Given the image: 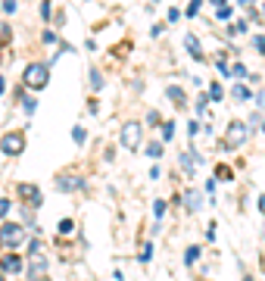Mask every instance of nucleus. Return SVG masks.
<instances>
[{
    "instance_id": "nucleus-1",
    "label": "nucleus",
    "mask_w": 265,
    "mask_h": 281,
    "mask_svg": "<svg viewBox=\"0 0 265 281\" xmlns=\"http://www.w3.org/2000/svg\"><path fill=\"white\" fill-rule=\"evenodd\" d=\"M47 81H50V66H44V63H28L25 66V72H22L25 88L41 91V88H47Z\"/></svg>"
},
{
    "instance_id": "nucleus-2",
    "label": "nucleus",
    "mask_w": 265,
    "mask_h": 281,
    "mask_svg": "<svg viewBox=\"0 0 265 281\" xmlns=\"http://www.w3.org/2000/svg\"><path fill=\"white\" fill-rule=\"evenodd\" d=\"M25 237H28V228H22L16 222H3V225H0V244H3V247H19V244H25Z\"/></svg>"
},
{
    "instance_id": "nucleus-3",
    "label": "nucleus",
    "mask_w": 265,
    "mask_h": 281,
    "mask_svg": "<svg viewBox=\"0 0 265 281\" xmlns=\"http://www.w3.org/2000/svg\"><path fill=\"white\" fill-rule=\"evenodd\" d=\"M250 138V125L246 122H231L228 131H225V150H237L241 144H246Z\"/></svg>"
},
{
    "instance_id": "nucleus-4",
    "label": "nucleus",
    "mask_w": 265,
    "mask_h": 281,
    "mask_svg": "<svg viewBox=\"0 0 265 281\" xmlns=\"http://www.w3.org/2000/svg\"><path fill=\"white\" fill-rule=\"evenodd\" d=\"M141 134H144L141 122H125V125H122V147L134 153V150L141 147Z\"/></svg>"
},
{
    "instance_id": "nucleus-5",
    "label": "nucleus",
    "mask_w": 265,
    "mask_h": 281,
    "mask_svg": "<svg viewBox=\"0 0 265 281\" xmlns=\"http://www.w3.org/2000/svg\"><path fill=\"white\" fill-rule=\"evenodd\" d=\"M0 150L6 153V156H19V153L25 150V138L19 131H10V134H3L0 138Z\"/></svg>"
},
{
    "instance_id": "nucleus-6",
    "label": "nucleus",
    "mask_w": 265,
    "mask_h": 281,
    "mask_svg": "<svg viewBox=\"0 0 265 281\" xmlns=\"http://www.w3.org/2000/svg\"><path fill=\"white\" fill-rule=\"evenodd\" d=\"M47 269H50L47 256H44L41 250H31V253H28V278H41V275H47Z\"/></svg>"
},
{
    "instance_id": "nucleus-7",
    "label": "nucleus",
    "mask_w": 265,
    "mask_h": 281,
    "mask_svg": "<svg viewBox=\"0 0 265 281\" xmlns=\"http://www.w3.org/2000/svg\"><path fill=\"white\" fill-rule=\"evenodd\" d=\"M16 194H19V200H25L31 209L41 206V191H38L35 184H19V187H16Z\"/></svg>"
},
{
    "instance_id": "nucleus-8",
    "label": "nucleus",
    "mask_w": 265,
    "mask_h": 281,
    "mask_svg": "<svg viewBox=\"0 0 265 281\" xmlns=\"http://www.w3.org/2000/svg\"><path fill=\"white\" fill-rule=\"evenodd\" d=\"M56 187H59L63 194L81 191V187H84V178H78V175H59V178H56Z\"/></svg>"
},
{
    "instance_id": "nucleus-9",
    "label": "nucleus",
    "mask_w": 265,
    "mask_h": 281,
    "mask_svg": "<svg viewBox=\"0 0 265 281\" xmlns=\"http://www.w3.org/2000/svg\"><path fill=\"white\" fill-rule=\"evenodd\" d=\"M196 163H200V156H196L193 150H184V153H181V166H184V172L191 175V178L196 175Z\"/></svg>"
},
{
    "instance_id": "nucleus-10",
    "label": "nucleus",
    "mask_w": 265,
    "mask_h": 281,
    "mask_svg": "<svg viewBox=\"0 0 265 281\" xmlns=\"http://www.w3.org/2000/svg\"><path fill=\"white\" fill-rule=\"evenodd\" d=\"M0 269H3V272H22V256H16V253L3 256V259H0Z\"/></svg>"
},
{
    "instance_id": "nucleus-11",
    "label": "nucleus",
    "mask_w": 265,
    "mask_h": 281,
    "mask_svg": "<svg viewBox=\"0 0 265 281\" xmlns=\"http://www.w3.org/2000/svg\"><path fill=\"white\" fill-rule=\"evenodd\" d=\"M166 97H169V100H175L178 106H187V97H184V91L178 88V84H169V88H166Z\"/></svg>"
},
{
    "instance_id": "nucleus-12",
    "label": "nucleus",
    "mask_w": 265,
    "mask_h": 281,
    "mask_svg": "<svg viewBox=\"0 0 265 281\" xmlns=\"http://www.w3.org/2000/svg\"><path fill=\"white\" fill-rule=\"evenodd\" d=\"M184 203H187V209H191V212L203 209V197H200L196 191H187V194H184Z\"/></svg>"
},
{
    "instance_id": "nucleus-13",
    "label": "nucleus",
    "mask_w": 265,
    "mask_h": 281,
    "mask_svg": "<svg viewBox=\"0 0 265 281\" xmlns=\"http://www.w3.org/2000/svg\"><path fill=\"white\" fill-rule=\"evenodd\" d=\"M187 50H191V56L196 59V63H203V47H200V41H196L193 35H187Z\"/></svg>"
},
{
    "instance_id": "nucleus-14",
    "label": "nucleus",
    "mask_w": 265,
    "mask_h": 281,
    "mask_svg": "<svg viewBox=\"0 0 265 281\" xmlns=\"http://www.w3.org/2000/svg\"><path fill=\"white\" fill-rule=\"evenodd\" d=\"M231 97H234V100H241V103H243V100H253V91L246 88V84H234V91H231Z\"/></svg>"
},
{
    "instance_id": "nucleus-15",
    "label": "nucleus",
    "mask_w": 265,
    "mask_h": 281,
    "mask_svg": "<svg viewBox=\"0 0 265 281\" xmlns=\"http://www.w3.org/2000/svg\"><path fill=\"white\" fill-rule=\"evenodd\" d=\"M200 253H203L200 247H187V250H184V266H193V262L200 259Z\"/></svg>"
},
{
    "instance_id": "nucleus-16",
    "label": "nucleus",
    "mask_w": 265,
    "mask_h": 281,
    "mask_svg": "<svg viewBox=\"0 0 265 281\" xmlns=\"http://www.w3.org/2000/svg\"><path fill=\"white\" fill-rule=\"evenodd\" d=\"M103 84H106V81H103V75H100L97 69H91V88H94V91H100Z\"/></svg>"
},
{
    "instance_id": "nucleus-17",
    "label": "nucleus",
    "mask_w": 265,
    "mask_h": 281,
    "mask_svg": "<svg viewBox=\"0 0 265 281\" xmlns=\"http://www.w3.org/2000/svg\"><path fill=\"white\" fill-rule=\"evenodd\" d=\"M231 166H216V178H221V181H231Z\"/></svg>"
},
{
    "instance_id": "nucleus-18",
    "label": "nucleus",
    "mask_w": 265,
    "mask_h": 281,
    "mask_svg": "<svg viewBox=\"0 0 265 281\" xmlns=\"http://www.w3.org/2000/svg\"><path fill=\"white\" fill-rule=\"evenodd\" d=\"M231 78H246V66L234 63V66H231Z\"/></svg>"
},
{
    "instance_id": "nucleus-19",
    "label": "nucleus",
    "mask_w": 265,
    "mask_h": 281,
    "mask_svg": "<svg viewBox=\"0 0 265 281\" xmlns=\"http://www.w3.org/2000/svg\"><path fill=\"white\" fill-rule=\"evenodd\" d=\"M19 97H22V94H19ZM22 106H25V113L31 116V113L38 109V100H35V97H22Z\"/></svg>"
},
{
    "instance_id": "nucleus-20",
    "label": "nucleus",
    "mask_w": 265,
    "mask_h": 281,
    "mask_svg": "<svg viewBox=\"0 0 265 281\" xmlns=\"http://www.w3.org/2000/svg\"><path fill=\"white\" fill-rule=\"evenodd\" d=\"M72 231H75V222H72V219H63V222H59V234L66 237V234H72Z\"/></svg>"
},
{
    "instance_id": "nucleus-21",
    "label": "nucleus",
    "mask_w": 265,
    "mask_h": 281,
    "mask_svg": "<svg viewBox=\"0 0 265 281\" xmlns=\"http://www.w3.org/2000/svg\"><path fill=\"white\" fill-rule=\"evenodd\" d=\"M175 138V122H166L162 125V141H172Z\"/></svg>"
},
{
    "instance_id": "nucleus-22",
    "label": "nucleus",
    "mask_w": 265,
    "mask_h": 281,
    "mask_svg": "<svg viewBox=\"0 0 265 281\" xmlns=\"http://www.w3.org/2000/svg\"><path fill=\"white\" fill-rule=\"evenodd\" d=\"M147 156H150V159H159V156H162V144H150V147H147Z\"/></svg>"
},
{
    "instance_id": "nucleus-23",
    "label": "nucleus",
    "mask_w": 265,
    "mask_h": 281,
    "mask_svg": "<svg viewBox=\"0 0 265 281\" xmlns=\"http://www.w3.org/2000/svg\"><path fill=\"white\" fill-rule=\"evenodd\" d=\"M138 259H141V262H150V259H153V244H150V241H147V247L141 250V256H138Z\"/></svg>"
},
{
    "instance_id": "nucleus-24",
    "label": "nucleus",
    "mask_w": 265,
    "mask_h": 281,
    "mask_svg": "<svg viewBox=\"0 0 265 281\" xmlns=\"http://www.w3.org/2000/svg\"><path fill=\"white\" fill-rule=\"evenodd\" d=\"M216 16H218V19H231V6H228V3L216 6Z\"/></svg>"
},
{
    "instance_id": "nucleus-25",
    "label": "nucleus",
    "mask_w": 265,
    "mask_h": 281,
    "mask_svg": "<svg viewBox=\"0 0 265 281\" xmlns=\"http://www.w3.org/2000/svg\"><path fill=\"white\" fill-rule=\"evenodd\" d=\"M203 10V0H191V6H187V16H196Z\"/></svg>"
},
{
    "instance_id": "nucleus-26",
    "label": "nucleus",
    "mask_w": 265,
    "mask_h": 281,
    "mask_svg": "<svg viewBox=\"0 0 265 281\" xmlns=\"http://www.w3.org/2000/svg\"><path fill=\"white\" fill-rule=\"evenodd\" d=\"M209 97H212V100H221V97H225V91H221V84H212V88H209Z\"/></svg>"
},
{
    "instance_id": "nucleus-27",
    "label": "nucleus",
    "mask_w": 265,
    "mask_h": 281,
    "mask_svg": "<svg viewBox=\"0 0 265 281\" xmlns=\"http://www.w3.org/2000/svg\"><path fill=\"white\" fill-rule=\"evenodd\" d=\"M13 38V31H10V25H0V44H6V41Z\"/></svg>"
},
{
    "instance_id": "nucleus-28",
    "label": "nucleus",
    "mask_w": 265,
    "mask_h": 281,
    "mask_svg": "<svg viewBox=\"0 0 265 281\" xmlns=\"http://www.w3.org/2000/svg\"><path fill=\"white\" fill-rule=\"evenodd\" d=\"M153 212H156V219H162V212H166V200H153Z\"/></svg>"
},
{
    "instance_id": "nucleus-29",
    "label": "nucleus",
    "mask_w": 265,
    "mask_h": 281,
    "mask_svg": "<svg viewBox=\"0 0 265 281\" xmlns=\"http://www.w3.org/2000/svg\"><path fill=\"white\" fill-rule=\"evenodd\" d=\"M41 16H44V19H50V16H53V6H50V0H44V3H41Z\"/></svg>"
},
{
    "instance_id": "nucleus-30",
    "label": "nucleus",
    "mask_w": 265,
    "mask_h": 281,
    "mask_svg": "<svg viewBox=\"0 0 265 281\" xmlns=\"http://www.w3.org/2000/svg\"><path fill=\"white\" fill-rule=\"evenodd\" d=\"M72 138L78 144H84V141H88V134H84V128H72Z\"/></svg>"
},
{
    "instance_id": "nucleus-31",
    "label": "nucleus",
    "mask_w": 265,
    "mask_h": 281,
    "mask_svg": "<svg viewBox=\"0 0 265 281\" xmlns=\"http://www.w3.org/2000/svg\"><path fill=\"white\" fill-rule=\"evenodd\" d=\"M253 47L259 50V53H265V38H262V35H256V38H253Z\"/></svg>"
},
{
    "instance_id": "nucleus-32",
    "label": "nucleus",
    "mask_w": 265,
    "mask_h": 281,
    "mask_svg": "<svg viewBox=\"0 0 265 281\" xmlns=\"http://www.w3.org/2000/svg\"><path fill=\"white\" fill-rule=\"evenodd\" d=\"M0 6H3V13H16V10H19V6H16V0H3Z\"/></svg>"
},
{
    "instance_id": "nucleus-33",
    "label": "nucleus",
    "mask_w": 265,
    "mask_h": 281,
    "mask_svg": "<svg viewBox=\"0 0 265 281\" xmlns=\"http://www.w3.org/2000/svg\"><path fill=\"white\" fill-rule=\"evenodd\" d=\"M6 212H10V200H6V197H0V219H3Z\"/></svg>"
},
{
    "instance_id": "nucleus-34",
    "label": "nucleus",
    "mask_w": 265,
    "mask_h": 281,
    "mask_svg": "<svg viewBox=\"0 0 265 281\" xmlns=\"http://www.w3.org/2000/svg\"><path fill=\"white\" fill-rule=\"evenodd\" d=\"M200 128H203V125H200V122H196V119H193V122H191V125H187V131H191V138H196V131H200Z\"/></svg>"
},
{
    "instance_id": "nucleus-35",
    "label": "nucleus",
    "mask_w": 265,
    "mask_h": 281,
    "mask_svg": "<svg viewBox=\"0 0 265 281\" xmlns=\"http://www.w3.org/2000/svg\"><path fill=\"white\" fill-rule=\"evenodd\" d=\"M56 41H59L56 31H44V44H56Z\"/></svg>"
},
{
    "instance_id": "nucleus-36",
    "label": "nucleus",
    "mask_w": 265,
    "mask_h": 281,
    "mask_svg": "<svg viewBox=\"0 0 265 281\" xmlns=\"http://www.w3.org/2000/svg\"><path fill=\"white\" fill-rule=\"evenodd\" d=\"M206 103H209L206 97H196V113H206Z\"/></svg>"
},
{
    "instance_id": "nucleus-37",
    "label": "nucleus",
    "mask_w": 265,
    "mask_h": 281,
    "mask_svg": "<svg viewBox=\"0 0 265 281\" xmlns=\"http://www.w3.org/2000/svg\"><path fill=\"white\" fill-rule=\"evenodd\" d=\"M147 125H159V113L153 109V113H147Z\"/></svg>"
},
{
    "instance_id": "nucleus-38",
    "label": "nucleus",
    "mask_w": 265,
    "mask_h": 281,
    "mask_svg": "<svg viewBox=\"0 0 265 281\" xmlns=\"http://www.w3.org/2000/svg\"><path fill=\"white\" fill-rule=\"evenodd\" d=\"M256 106H259V109H265V91H259V94H256Z\"/></svg>"
},
{
    "instance_id": "nucleus-39",
    "label": "nucleus",
    "mask_w": 265,
    "mask_h": 281,
    "mask_svg": "<svg viewBox=\"0 0 265 281\" xmlns=\"http://www.w3.org/2000/svg\"><path fill=\"white\" fill-rule=\"evenodd\" d=\"M259 209H262V216H265V194L259 197Z\"/></svg>"
},
{
    "instance_id": "nucleus-40",
    "label": "nucleus",
    "mask_w": 265,
    "mask_h": 281,
    "mask_svg": "<svg viewBox=\"0 0 265 281\" xmlns=\"http://www.w3.org/2000/svg\"><path fill=\"white\" fill-rule=\"evenodd\" d=\"M237 3H241V6H253L256 0H237Z\"/></svg>"
},
{
    "instance_id": "nucleus-41",
    "label": "nucleus",
    "mask_w": 265,
    "mask_h": 281,
    "mask_svg": "<svg viewBox=\"0 0 265 281\" xmlns=\"http://www.w3.org/2000/svg\"><path fill=\"white\" fill-rule=\"evenodd\" d=\"M6 91V78H3V75H0V94H3Z\"/></svg>"
},
{
    "instance_id": "nucleus-42",
    "label": "nucleus",
    "mask_w": 265,
    "mask_h": 281,
    "mask_svg": "<svg viewBox=\"0 0 265 281\" xmlns=\"http://www.w3.org/2000/svg\"><path fill=\"white\" fill-rule=\"evenodd\" d=\"M212 3H216V6H221V3H228V0H212Z\"/></svg>"
},
{
    "instance_id": "nucleus-43",
    "label": "nucleus",
    "mask_w": 265,
    "mask_h": 281,
    "mask_svg": "<svg viewBox=\"0 0 265 281\" xmlns=\"http://www.w3.org/2000/svg\"><path fill=\"white\" fill-rule=\"evenodd\" d=\"M150 3H159V0H150Z\"/></svg>"
},
{
    "instance_id": "nucleus-44",
    "label": "nucleus",
    "mask_w": 265,
    "mask_h": 281,
    "mask_svg": "<svg viewBox=\"0 0 265 281\" xmlns=\"http://www.w3.org/2000/svg\"><path fill=\"white\" fill-rule=\"evenodd\" d=\"M262 131H265V125H262Z\"/></svg>"
},
{
    "instance_id": "nucleus-45",
    "label": "nucleus",
    "mask_w": 265,
    "mask_h": 281,
    "mask_svg": "<svg viewBox=\"0 0 265 281\" xmlns=\"http://www.w3.org/2000/svg\"><path fill=\"white\" fill-rule=\"evenodd\" d=\"M262 13H265V10H262Z\"/></svg>"
}]
</instances>
